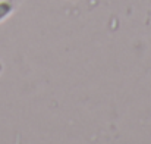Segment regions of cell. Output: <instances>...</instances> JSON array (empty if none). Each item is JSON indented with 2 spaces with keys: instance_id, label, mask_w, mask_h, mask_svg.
I'll list each match as a JSON object with an SVG mask.
<instances>
[{
  "instance_id": "obj_1",
  "label": "cell",
  "mask_w": 151,
  "mask_h": 144,
  "mask_svg": "<svg viewBox=\"0 0 151 144\" xmlns=\"http://www.w3.org/2000/svg\"><path fill=\"white\" fill-rule=\"evenodd\" d=\"M9 10H10V6L7 3H0V19L3 16H6L9 13Z\"/></svg>"
}]
</instances>
